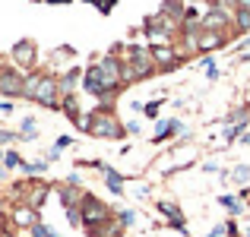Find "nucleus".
Segmentation results:
<instances>
[{"instance_id": "obj_1", "label": "nucleus", "mask_w": 250, "mask_h": 237, "mask_svg": "<svg viewBox=\"0 0 250 237\" xmlns=\"http://www.w3.org/2000/svg\"><path fill=\"white\" fill-rule=\"evenodd\" d=\"M25 95L32 101L44 104V108H57V95H61V82L54 76H35L25 79Z\"/></svg>"}, {"instance_id": "obj_2", "label": "nucleus", "mask_w": 250, "mask_h": 237, "mask_svg": "<svg viewBox=\"0 0 250 237\" xmlns=\"http://www.w3.org/2000/svg\"><path fill=\"white\" fill-rule=\"evenodd\" d=\"M80 215H83V225L89 228L92 234H98L104 225H108L111 209L104 206V202H98L95 196H83V209H80Z\"/></svg>"}, {"instance_id": "obj_3", "label": "nucleus", "mask_w": 250, "mask_h": 237, "mask_svg": "<svg viewBox=\"0 0 250 237\" xmlns=\"http://www.w3.org/2000/svg\"><path fill=\"white\" fill-rule=\"evenodd\" d=\"M155 70L152 51L146 48H130L127 51V67H124V79H146Z\"/></svg>"}, {"instance_id": "obj_4", "label": "nucleus", "mask_w": 250, "mask_h": 237, "mask_svg": "<svg viewBox=\"0 0 250 237\" xmlns=\"http://www.w3.org/2000/svg\"><path fill=\"white\" fill-rule=\"evenodd\" d=\"M85 130H89L92 136H98V139H117V136H124V130H121V123L114 120V114L111 111H95V114L85 120Z\"/></svg>"}, {"instance_id": "obj_5", "label": "nucleus", "mask_w": 250, "mask_h": 237, "mask_svg": "<svg viewBox=\"0 0 250 237\" xmlns=\"http://www.w3.org/2000/svg\"><path fill=\"white\" fill-rule=\"evenodd\" d=\"M0 92L3 95H25V79L13 70H3L0 73Z\"/></svg>"}, {"instance_id": "obj_6", "label": "nucleus", "mask_w": 250, "mask_h": 237, "mask_svg": "<svg viewBox=\"0 0 250 237\" xmlns=\"http://www.w3.org/2000/svg\"><path fill=\"white\" fill-rule=\"evenodd\" d=\"M85 92H89V95H95V98H104V95H108V89H104V79H102V70H98V63L85 70Z\"/></svg>"}, {"instance_id": "obj_7", "label": "nucleus", "mask_w": 250, "mask_h": 237, "mask_svg": "<svg viewBox=\"0 0 250 237\" xmlns=\"http://www.w3.org/2000/svg\"><path fill=\"white\" fill-rule=\"evenodd\" d=\"M13 60H16L19 67H32V63H35V44L32 41H19L16 48H13Z\"/></svg>"}, {"instance_id": "obj_8", "label": "nucleus", "mask_w": 250, "mask_h": 237, "mask_svg": "<svg viewBox=\"0 0 250 237\" xmlns=\"http://www.w3.org/2000/svg\"><path fill=\"white\" fill-rule=\"evenodd\" d=\"M152 60H155V67H162V70H171L177 63V54L171 48H165V44H159V48H152Z\"/></svg>"}, {"instance_id": "obj_9", "label": "nucleus", "mask_w": 250, "mask_h": 237, "mask_svg": "<svg viewBox=\"0 0 250 237\" xmlns=\"http://www.w3.org/2000/svg\"><path fill=\"white\" fill-rule=\"evenodd\" d=\"M222 41H225V38H222L219 32H209V29H203V35H200V41H196V44H200L203 51H212V48H219Z\"/></svg>"}, {"instance_id": "obj_10", "label": "nucleus", "mask_w": 250, "mask_h": 237, "mask_svg": "<svg viewBox=\"0 0 250 237\" xmlns=\"http://www.w3.org/2000/svg\"><path fill=\"white\" fill-rule=\"evenodd\" d=\"M16 225H22V228H35L38 225V215H35V209H16Z\"/></svg>"}, {"instance_id": "obj_11", "label": "nucleus", "mask_w": 250, "mask_h": 237, "mask_svg": "<svg viewBox=\"0 0 250 237\" xmlns=\"http://www.w3.org/2000/svg\"><path fill=\"white\" fill-rule=\"evenodd\" d=\"M102 171H104V180H108L111 193H124V180H121V174H117V171H111V168H102Z\"/></svg>"}, {"instance_id": "obj_12", "label": "nucleus", "mask_w": 250, "mask_h": 237, "mask_svg": "<svg viewBox=\"0 0 250 237\" xmlns=\"http://www.w3.org/2000/svg\"><path fill=\"white\" fill-rule=\"evenodd\" d=\"M44 196H48V187H44V183H38L35 190H32V209H38L44 202Z\"/></svg>"}, {"instance_id": "obj_13", "label": "nucleus", "mask_w": 250, "mask_h": 237, "mask_svg": "<svg viewBox=\"0 0 250 237\" xmlns=\"http://www.w3.org/2000/svg\"><path fill=\"white\" fill-rule=\"evenodd\" d=\"M61 196H63V206H67V209H76V199H80V193H76L73 187H67Z\"/></svg>"}, {"instance_id": "obj_14", "label": "nucleus", "mask_w": 250, "mask_h": 237, "mask_svg": "<svg viewBox=\"0 0 250 237\" xmlns=\"http://www.w3.org/2000/svg\"><path fill=\"white\" fill-rule=\"evenodd\" d=\"M222 206H228V209H231L234 215L241 212V202H238V199H231V196H222Z\"/></svg>"}, {"instance_id": "obj_15", "label": "nucleus", "mask_w": 250, "mask_h": 237, "mask_svg": "<svg viewBox=\"0 0 250 237\" xmlns=\"http://www.w3.org/2000/svg\"><path fill=\"white\" fill-rule=\"evenodd\" d=\"M3 161L10 164V168H16V164H22V161H19V155H16V152H6V155H3Z\"/></svg>"}, {"instance_id": "obj_16", "label": "nucleus", "mask_w": 250, "mask_h": 237, "mask_svg": "<svg viewBox=\"0 0 250 237\" xmlns=\"http://www.w3.org/2000/svg\"><path fill=\"white\" fill-rule=\"evenodd\" d=\"M143 111H146L149 117H155V114H159V101H149V104H146V108H143Z\"/></svg>"}, {"instance_id": "obj_17", "label": "nucleus", "mask_w": 250, "mask_h": 237, "mask_svg": "<svg viewBox=\"0 0 250 237\" xmlns=\"http://www.w3.org/2000/svg\"><path fill=\"white\" fill-rule=\"evenodd\" d=\"M22 130H25V136H35V120H25Z\"/></svg>"}, {"instance_id": "obj_18", "label": "nucleus", "mask_w": 250, "mask_h": 237, "mask_svg": "<svg viewBox=\"0 0 250 237\" xmlns=\"http://www.w3.org/2000/svg\"><path fill=\"white\" fill-rule=\"evenodd\" d=\"M247 174H250L247 168H238V171H234V177H238V180H247Z\"/></svg>"}, {"instance_id": "obj_19", "label": "nucleus", "mask_w": 250, "mask_h": 237, "mask_svg": "<svg viewBox=\"0 0 250 237\" xmlns=\"http://www.w3.org/2000/svg\"><path fill=\"white\" fill-rule=\"evenodd\" d=\"M241 13H247V16H250V0H241Z\"/></svg>"}, {"instance_id": "obj_20", "label": "nucleus", "mask_w": 250, "mask_h": 237, "mask_svg": "<svg viewBox=\"0 0 250 237\" xmlns=\"http://www.w3.org/2000/svg\"><path fill=\"white\" fill-rule=\"evenodd\" d=\"M13 139V133H0V142H10Z\"/></svg>"}, {"instance_id": "obj_21", "label": "nucleus", "mask_w": 250, "mask_h": 237, "mask_svg": "<svg viewBox=\"0 0 250 237\" xmlns=\"http://www.w3.org/2000/svg\"><path fill=\"white\" fill-rule=\"evenodd\" d=\"M247 237H250V231H247Z\"/></svg>"}, {"instance_id": "obj_22", "label": "nucleus", "mask_w": 250, "mask_h": 237, "mask_svg": "<svg viewBox=\"0 0 250 237\" xmlns=\"http://www.w3.org/2000/svg\"><path fill=\"white\" fill-rule=\"evenodd\" d=\"M0 158H3V155H0Z\"/></svg>"}]
</instances>
